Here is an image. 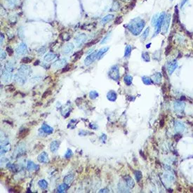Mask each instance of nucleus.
<instances>
[{"mask_svg":"<svg viewBox=\"0 0 193 193\" xmlns=\"http://www.w3.org/2000/svg\"><path fill=\"white\" fill-rule=\"evenodd\" d=\"M145 22L143 19L141 18H136L129 22V24L125 25V27L129 30L133 35H138L143 30L145 27Z\"/></svg>","mask_w":193,"mask_h":193,"instance_id":"obj_1","label":"nucleus"},{"mask_svg":"<svg viewBox=\"0 0 193 193\" xmlns=\"http://www.w3.org/2000/svg\"><path fill=\"white\" fill-rule=\"evenodd\" d=\"M31 72H32V70L30 67L25 65H23L21 66V68H19L18 73L15 74L14 76L15 82L20 85L24 84L27 81V78L30 75Z\"/></svg>","mask_w":193,"mask_h":193,"instance_id":"obj_2","label":"nucleus"},{"mask_svg":"<svg viewBox=\"0 0 193 193\" xmlns=\"http://www.w3.org/2000/svg\"><path fill=\"white\" fill-rule=\"evenodd\" d=\"M166 16L165 12H162L161 14L159 15V18L157 19V21L156 24H155V35H157V34H159L160 32V31L162 30V27L163 25V23H164V18Z\"/></svg>","mask_w":193,"mask_h":193,"instance_id":"obj_3","label":"nucleus"},{"mask_svg":"<svg viewBox=\"0 0 193 193\" xmlns=\"http://www.w3.org/2000/svg\"><path fill=\"white\" fill-rule=\"evenodd\" d=\"M108 75L110 77L111 79L115 81H118L120 78V74H119V68L117 65H114L113 67H112L111 69L108 72Z\"/></svg>","mask_w":193,"mask_h":193,"instance_id":"obj_4","label":"nucleus"},{"mask_svg":"<svg viewBox=\"0 0 193 193\" xmlns=\"http://www.w3.org/2000/svg\"><path fill=\"white\" fill-rule=\"evenodd\" d=\"M97 59H98V51H94L93 53H91L90 55H88L85 59V61H84V63L86 65H89Z\"/></svg>","mask_w":193,"mask_h":193,"instance_id":"obj_5","label":"nucleus"},{"mask_svg":"<svg viewBox=\"0 0 193 193\" xmlns=\"http://www.w3.org/2000/svg\"><path fill=\"white\" fill-rule=\"evenodd\" d=\"M11 79H12L11 72L4 68V70H3V72L2 74V80L3 81V82L8 83L11 80Z\"/></svg>","mask_w":193,"mask_h":193,"instance_id":"obj_6","label":"nucleus"},{"mask_svg":"<svg viewBox=\"0 0 193 193\" xmlns=\"http://www.w3.org/2000/svg\"><path fill=\"white\" fill-rule=\"evenodd\" d=\"M87 40V37L85 34H80L79 35H77V37H75L74 39V42L76 44L77 47H80L83 44L86 42V40Z\"/></svg>","mask_w":193,"mask_h":193,"instance_id":"obj_7","label":"nucleus"},{"mask_svg":"<svg viewBox=\"0 0 193 193\" xmlns=\"http://www.w3.org/2000/svg\"><path fill=\"white\" fill-rule=\"evenodd\" d=\"M171 14H167L166 15L164 20V23H163V27H162V32L164 34H165L167 32V31L169 30V25H170V22H171Z\"/></svg>","mask_w":193,"mask_h":193,"instance_id":"obj_8","label":"nucleus"},{"mask_svg":"<svg viewBox=\"0 0 193 193\" xmlns=\"http://www.w3.org/2000/svg\"><path fill=\"white\" fill-rule=\"evenodd\" d=\"M27 51H28V48L25 43H21L15 49V52L17 53V55H25L27 53Z\"/></svg>","mask_w":193,"mask_h":193,"instance_id":"obj_9","label":"nucleus"},{"mask_svg":"<svg viewBox=\"0 0 193 193\" xmlns=\"http://www.w3.org/2000/svg\"><path fill=\"white\" fill-rule=\"evenodd\" d=\"M25 145L24 143H21L18 145V147H16L15 151V153H14V155L16 157H19L23 155V154L25 152Z\"/></svg>","mask_w":193,"mask_h":193,"instance_id":"obj_10","label":"nucleus"},{"mask_svg":"<svg viewBox=\"0 0 193 193\" xmlns=\"http://www.w3.org/2000/svg\"><path fill=\"white\" fill-rule=\"evenodd\" d=\"M74 49V45L72 43L67 44L66 45H65L63 47V49H62V52L63 54H69Z\"/></svg>","mask_w":193,"mask_h":193,"instance_id":"obj_11","label":"nucleus"},{"mask_svg":"<svg viewBox=\"0 0 193 193\" xmlns=\"http://www.w3.org/2000/svg\"><path fill=\"white\" fill-rule=\"evenodd\" d=\"M37 160L41 163L49 162V157H48L47 153L45 152H42L40 155H39V156L37 157Z\"/></svg>","mask_w":193,"mask_h":193,"instance_id":"obj_12","label":"nucleus"},{"mask_svg":"<svg viewBox=\"0 0 193 193\" xmlns=\"http://www.w3.org/2000/svg\"><path fill=\"white\" fill-rule=\"evenodd\" d=\"M40 169L39 165H37L36 164H34L32 161H28L27 164V169L28 171H36Z\"/></svg>","mask_w":193,"mask_h":193,"instance_id":"obj_13","label":"nucleus"},{"mask_svg":"<svg viewBox=\"0 0 193 193\" xmlns=\"http://www.w3.org/2000/svg\"><path fill=\"white\" fill-rule=\"evenodd\" d=\"M177 66H178V64H177V62L176 61L168 63V64H167V70L169 71V73L170 74H172V72L176 70V68H177Z\"/></svg>","mask_w":193,"mask_h":193,"instance_id":"obj_14","label":"nucleus"},{"mask_svg":"<svg viewBox=\"0 0 193 193\" xmlns=\"http://www.w3.org/2000/svg\"><path fill=\"white\" fill-rule=\"evenodd\" d=\"M65 65H66V60L64 58H62V59H60L57 61H55L53 64V67L54 68H63Z\"/></svg>","mask_w":193,"mask_h":193,"instance_id":"obj_15","label":"nucleus"},{"mask_svg":"<svg viewBox=\"0 0 193 193\" xmlns=\"http://www.w3.org/2000/svg\"><path fill=\"white\" fill-rule=\"evenodd\" d=\"M41 130L43 132H44L46 134H51L53 131V129L52 127H51L50 126H49L46 124H43L42 126V128H41Z\"/></svg>","mask_w":193,"mask_h":193,"instance_id":"obj_16","label":"nucleus"},{"mask_svg":"<svg viewBox=\"0 0 193 193\" xmlns=\"http://www.w3.org/2000/svg\"><path fill=\"white\" fill-rule=\"evenodd\" d=\"M59 147V143L57 141H54L51 142L50 145V150L52 152H56Z\"/></svg>","mask_w":193,"mask_h":193,"instance_id":"obj_17","label":"nucleus"},{"mask_svg":"<svg viewBox=\"0 0 193 193\" xmlns=\"http://www.w3.org/2000/svg\"><path fill=\"white\" fill-rule=\"evenodd\" d=\"M107 98L109 101H114L117 99V93L116 92L114 91H110L107 93Z\"/></svg>","mask_w":193,"mask_h":193,"instance_id":"obj_18","label":"nucleus"},{"mask_svg":"<svg viewBox=\"0 0 193 193\" xmlns=\"http://www.w3.org/2000/svg\"><path fill=\"white\" fill-rule=\"evenodd\" d=\"M56 57V55L54 54V53H47L45 56H44V61L46 62H51L53 60H54Z\"/></svg>","mask_w":193,"mask_h":193,"instance_id":"obj_19","label":"nucleus"},{"mask_svg":"<svg viewBox=\"0 0 193 193\" xmlns=\"http://www.w3.org/2000/svg\"><path fill=\"white\" fill-rule=\"evenodd\" d=\"M10 147H10L9 143H8V144L1 145V155H4V154L6 153L8 151H9Z\"/></svg>","mask_w":193,"mask_h":193,"instance_id":"obj_20","label":"nucleus"},{"mask_svg":"<svg viewBox=\"0 0 193 193\" xmlns=\"http://www.w3.org/2000/svg\"><path fill=\"white\" fill-rule=\"evenodd\" d=\"M29 132H30V130H29L28 129H22V130H21V131L19 132L18 138H25V136L29 133Z\"/></svg>","mask_w":193,"mask_h":193,"instance_id":"obj_21","label":"nucleus"},{"mask_svg":"<svg viewBox=\"0 0 193 193\" xmlns=\"http://www.w3.org/2000/svg\"><path fill=\"white\" fill-rule=\"evenodd\" d=\"M68 185L67 183H63L61 184V185H60L58 187V192H64L65 191H66V190H68Z\"/></svg>","mask_w":193,"mask_h":193,"instance_id":"obj_22","label":"nucleus"},{"mask_svg":"<svg viewBox=\"0 0 193 193\" xmlns=\"http://www.w3.org/2000/svg\"><path fill=\"white\" fill-rule=\"evenodd\" d=\"M114 18V15H107L106 16H105L101 20V23L102 24H105L107 23V22L110 21L112 19Z\"/></svg>","mask_w":193,"mask_h":193,"instance_id":"obj_23","label":"nucleus"},{"mask_svg":"<svg viewBox=\"0 0 193 193\" xmlns=\"http://www.w3.org/2000/svg\"><path fill=\"white\" fill-rule=\"evenodd\" d=\"M38 185L40 186V188H42L43 190H45L48 187V183L45 180H40L38 182Z\"/></svg>","mask_w":193,"mask_h":193,"instance_id":"obj_24","label":"nucleus"},{"mask_svg":"<svg viewBox=\"0 0 193 193\" xmlns=\"http://www.w3.org/2000/svg\"><path fill=\"white\" fill-rule=\"evenodd\" d=\"M74 179V175L69 174L64 178V182L67 184H70Z\"/></svg>","mask_w":193,"mask_h":193,"instance_id":"obj_25","label":"nucleus"},{"mask_svg":"<svg viewBox=\"0 0 193 193\" xmlns=\"http://www.w3.org/2000/svg\"><path fill=\"white\" fill-rule=\"evenodd\" d=\"M108 49H109L108 47H105V48H103V49H101V50L98 51V59H101L103 54L107 52Z\"/></svg>","mask_w":193,"mask_h":193,"instance_id":"obj_26","label":"nucleus"},{"mask_svg":"<svg viewBox=\"0 0 193 193\" xmlns=\"http://www.w3.org/2000/svg\"><path fill=\"white\" fill-rule=\"evenodd\" d=\"M126 184H127V185L129 187H131V188L133 187V186H134V182L132 180L131 178L128 177V178H126Z\"/></svg>","mask_w":193,"mask_h":193,"instance_id":"obj_27","label":"nucleus"},{"mask_svg":"<svg viewBox=\"0 0 193 193\" xmlns=\"http://www.w3.org/2000/svg\"><path fill=\"white\" fill-rule=\"evenodd\" d=\"M89 97L91 99H95V98L98 97V93L95 91H92L89 93Z\"/></svg>","mask_w":193,"mask_h":193,"instance_id":"obj_28","label":"nucleus"},{"mask_svg":"<svg viewBox=\"0 0 193 193\" xmlns=\"http://www.w3.org/2000/svg\"><path fill=\"white\" fill-rule=\"evenodd\" d=\"M131 53V46L128 45V46L126 47L125 49V55H125V57H126V58L129 57Z\"/></svg>","mask_w":193,"mask_h":193,"instance_id":"obj_29","label":"nucleus"},{"mask_svg":"<svg viewBox=\"0 0 193 193\" xmlns=\"http://www.w3.org/2000/svg\"><path fill=\"white\" fill-rule=\"evenodd\" d=\"M124 82L126 84V85H131V84L132 83V77L129 76V75H126L124 77Z\"/></svg>","mask_w":193,"mask_h":193,"instance_id":"obj_30","label":"nucleus"},{"mask_svg":"<svg viewBox=\"0 0 193 193\" xmlns=\"http://www.w3.org/2000/svg\"><path fill=\"white\" fill-rule=\"evenodd\" d=\"M149 32H150V29H149V28H147L144 31V32L143 33V34H142V39H143V40H146V38H147V36H148V34H149Z\"/></svg>","mask_w":193,"mask_h":193,"instance_id":"obj_31","label":"nucleus"},{"mask_svg":"<svg viewBox=\"0 0 193 193\" xmlns=\"http://www.w3.org/2000/svg\"><path fill=\"white\" fill-rule=\"evenodd\" d=\"M99 39H95V40H93V41H91V42H89V43H87L86 44V47H89V46H93V45H94V44H95L96 43H98V42H99Z\"/></svg>","mask_w":193,"mask_h":193,"instance_id":"obj_32","label":"nucleus"},{"mask_svg":"<svg viewBox=\"0 0 193 193\" xmlns=\"http://www.w3.org/2000/svg\"><path fill=\"white\" fill-rule=\"evenodd\" d=\"M142 58H143V60H144L145 61H146V62L150 61V57H149V54H148V53L147 52L143 53L142 54Z\"/></svg>","mask_w":193,"mask_h":193,"instance_id":"obj_33","label":"nucleus"},{"mask_svg":"<svg viewBox=\"0 0 193 193\" xmlns=\"http://www.w3.org/2000/svg\"><path fill=\"white\" fill-rule=\"evenodd\" d=\"M83 54V51H78L75 54H74V61H77L78 59H80V57Z\"/></svg>","mask_w":193,"mask_h":193,"instance_id":"obj_34","label":"nucleus"},{"mask_svg":"<svg viewBox=\"0 0 193 193\" xmlns=\"http://www.w3.org/2000/svg\"><path fill=\"white\" fill-rule=\"evenodd\" d=\"M142 79H143V82H144L145 84H151L152 81H151V79H150V78H149V77H143Z\"/></svg>","mask_w":193,"mask_h":193,"instance_id":"obj_35","label":"nucleus"},{"mask_svg":"<svg viewBox=\"0 0 193 193\" xmlns=\"http://www.w3.org/2000/svg\"><path fill=\"white\" fill-rule=\"evenodd\" d=\"M135 176H136V181L139 182V181H141V178H142V174H141V173L140 171H136L135 172Z\"/></svg>","mask_w":193,"mask_h":193,"instance_id":"obj_36","label":"nucleus"},{"mask_svg":"<svg viewBox=\"0 0 193 193\" xmlns=\"http://www.w3.org/2000/svg\"><path fill=\"white\" fill-rule=\"evenodd\" d=\"M73 155V153H72V150H70V149H68V151L66 152V153L65 155V158H70Z\"/></svg>","mask_w":193,"mask_h":193,"instance_id":"obj_37","label":"nucleus"},{"mask_svg":"<svg viewBox=\"0 0 193 193\" xmlns=\"http://www.w3.org/2000/svg\"><path fill=\"white\" fill-rule=\"evenodd\" d=\"M161 77H162V76H161V74L160 73H157L155 74V75H153V80L154 81H155L157 82V80H158V82H159V81H160V79H161Z\"/></svg>","mask_w":193,"mask_h":193,"instance_id":"obj_38","label":"nucleus"},{"mask_svg":"<svg viewBox=\"0 0 193 193\" xmlns=\"http://www.w3.org/2000/svg\"><path fill=\"white\" fill-rule=\"evenodd\" d=\"M31 61H32V59L29 57H25L21 60V62L23 63H29Z\"/></svg>","mask_w":193,"mask_h":193,"instance_id":"obj_39","label":"nucleus"},{"mask_svg":"<svg viewBox=\"0 0 193 193\" xmlns=\"http://www.w3.org/2000/svg\"><path fill=\"white\" fill-rule=\"evenodd\" d=\"M51 93V89H47L46 91L44 93L42 98H45L46 97H47V96H49V95H50Z\"/></svg>","mask_w":193,"mask_h":193,"instance_id":"obj_40","label":"nucleus"},{"mask_svg":"<svg viewBox=\"0 0 193 193\" xmlns=\"http://www.w3.org/2000/svg\"><path fill=\"white\" fill-rule=\"evenodd\" d=\"M158 18H159V15H155V16H153V18L152 19V25H155Z\"/></svg>","mask_w":193,"mask_h":193,"instance_id":"obj_41","label":"nucleus"},{"mask_svg":"<svg viewBox=\"0 0 193 193\" xmlns=\"http://www.w3.org/2000/svg\"><path fill=\"white\" fill-rule=\"evenodd\" d=\"M6 51L8 53V54L10 55V56H11L13 55V50L11 47H6Z\"/></svg>","mask_w":193,"mask_h":193,"instance_id":"obj_42","label":"nucleus"},{"mask_svg":"<svg viewBox=\"0 0 193 193\" xmlns=\"http://www.w3.org/2000/svg\"><path fill=\"white\" fill-rule=\"evenodd\" d=\"M71 69V65H67L65 68H64L63 69V70H62V73H65V72H68Z\"/></svg>","mask_w":193,"mask_h":193,"instance_id":"obj_43","label":"nucleus"},{"mask_svg":"<svg viewBox=\"0 0 193 193\" xmlns=\"http://www.w3.org/2000/svg\"><path fill=\"white\" fill-rule=\"evenodd\" d=\"M6 1H7V2L11 6H14L18 0H6Z\"/></svg>","mask_w":193,"mask_h":193,"instance_id":"obj_44","label":"nucleus"},{"mask_svg":"<svg viewBox=\"0 0 193 193\" xmlns=\"http://www.w3.org/2000/svg\"><path fill=\"white\" fill-rule=\"evenodd\" d=\"M108 39H109V34H107V36L105 37L103 40H102V42H101V44H103L106 43V42H107V40H108Z\"/></svg>","mask_w":193,"mask_h":193,"instance_id":"obj_45","label":"nucleus"},{"mask_svg":"<svg viewBox=\"0 0 193 193\" xmlns=\"http://www.w3.org/2000/svg\"><path fill=\"white\" fill-rule=\"evenodd\" d=\"M45 47H42V48H41L40 49L38 50V53H40V54H43L45 52Z\"/></svg>","mask_w":193,"mask_h":193,"instance_id":"obj_46","label":"nucleus"},{"mask_svg":"<svg viewBox=\"0 0 193 193\" xmlns=\"http://www.w3.org/2000/svg\"><path fill=\"white\" fill-rule=\"evenodd\" d=\"M6 57V53L4 52V51H2V52H1V60H4V59H5Z\"/></svg>","mask_w":193,"mask_h":193,"instance_id":"obj_47","label":"nucleus"},{"mask_svg":"<svg viewBox=\"0 0 193 193\" xmlns=\"http://www.w3.org/2000/svg\"><path fill=\"white\" fill-rule=\"evenodd\" d=\"M109 190L108 189H102L99 191V192H108Z\"/></svg>","mask_w":193,"mask_h":193,"instance_id":"obj_48","label":"nucleus"},{"mask_svg":"<svg viewBox=\"0 0 193 193\" xmlns=\"http://www.w3.org/2000/svg\"><path fill=\"white\" fill-rule=\"evenodd\" d=\"M120 22H122V19H120V18H117L116 21H115V23H116V24H118V23H120Z\"/></svg>","mask_w":193,"mask_h":193,"instance_id":"obj_49","label":"nucleus"},{"mask_svg":"<svg viewBox=\"0 0 193 193\" xmlns=\"http://www.w3.org/2000/svg\"><path fill=\"white\" fill-rule=\"evenodd\" d=\"M3 42H4V34L2 33V34H1V44H2Z\"/></svg>","mask_w":193,"mask_h":193,"instance_id":"obj_50","label":"nucleus"},{"mask_svg":"<svg viewBox=\"0 0 193 193\" xmlns=\"http://www.w3.org/2000/svg\"><path fill=\"white\" fill-rule=\"evenodd\" d=\"M187 1V0H183V1H182V2H181V7H183V6H184V4H185V2H186Z\"/></svg>","mask_w":193,"mask_h":193,"instance_id":"obj_51","label":"nucleus"},{"mask_svg":"<svg viewBox=\"0 0 193 193\" xmlns=\"http://www.w3.org/2000/svg\"><path fill=\"white\" fill-rule=\"evenodd\" d=\"M150 44H147V48H149V47H150Z\"/></svg>","mask_w":193,"mask_h":193,"instance_id":"obj_52","label":"nucleus"},{"mask_svg":"<svg viewBox=\"0 0 193 193\" xmlns=\"http://www.w3.org/2000/svg\"><path fill=\"white\" fill-rule=\"evenodd\" d=\"M122 1H128V0H122Z\"/></svg>","mask_w":193,"mask_h":193,"instance_id":"obj_53","label":"nucleus"},{"mask_svg":"<svg viewBox=\"0 0 193 193\" xmlns=\"http://www.w3.org/2000/svg\"><path fill=\"white\" fill-rule=\"evenodd\" d=\"M171 1H172V0H171Z\"/></svg>","mask_w":193,"mask_h":193,"instance_id":"obj_54","label":"nucleus"}]
</instances>
